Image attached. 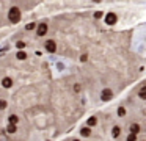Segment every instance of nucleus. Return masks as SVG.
<instances>
[{
	"mask_svg": "<svg viewBox=\"0 0 146 141\" xmlns=\"http://www.w3.org/2000/svg\"><path fill=\"white\" fill-rule=\"evenodd\" d=\"M119 133H121V129H119L118 126H115V127L112 129V135H113V138H118V136H119Z\"/></svg>",
	"mask_w": 146,
	"mask_h": 141,
	"instance_id": "10",
	"label": "nucleus"
},
{
	"mask_svg": "<svg viewBox=\"0 0 146 141\" xmlns=\"http://www.w3.org/2000/svg\"><path fill=\"white\" fill-rule=\"evenodd\" d=\"M80 133H82L83 136H90V135H91V130H90V127H82Z\"/></svg>",
	"mask_w": 146,
	"mask_h": 141,
	"instance_id": "11",
	"label": "nucleus"
},
{
	"mask_svg": "<svg viewBox=\"0 0 146 141\" xmlns=\"http://www.w3.org/2000/svg\"><path fill=\"white\" fill-rule=\"evenodd\" d=\"M33 28H36V24L35 22H30V24L25 25V30H33Z\"/></svg>",
	"mask_w": 146,
	"mask_h": 141,
	"instance_id": "13",
	"label": "nucleus"
},
{
	"mask_svg": "<svg viewBox=\"0 0 146 141\" xmlns=\"http://www.w3.org/2000/svg\"><path fill=\"white\" fill-rule=\"evenodd\" d=\"M6 132H8V133H16V126H10V124H8V126H6Z\"/></svg>",
	"mask_w": 146,
	"mask_h": 141,
	"instance_id": "12",
	"label": "nucleus"
},
{
	"mask_svg": "<svg viewBox=\"0 0 146 141\" xmlns=\"http://www.w3.org/2000/svg\"><path fill=\"white\" fill-rule=\"evenodd\" d=\"M6 105H8V104H6V100L0 99V110H5V108H6Z\"/></svg>",
	"mask_w": 146,
	"mask_h": 141,
	"instance_id": "14",
	"label": "nucleus"
},
{
	"mask_svg": "<svg viewBox=\"0 0 146 141\" xmlns=\"http://www.w3.org/2000/svg\"><path fill=\"white\" fill-rule=\"evenodd\" d=\"M80 89H82V86H80L79 83H75V85H74V91H75V93H79Z\"/></svg>",
	"mask_w": 146,
	"mask_h": 141,
	"instance_id": "20",
	"label": "nucleus"
},
{
	"mask_svg": "<svg viewBox=\"0 0 146 141\" xmlns=\"http://www.w3.org/2000/svg\"><path fill=\"white\" fill-rule=\"evenodd\" d=\"M87 60H88V55H87V53H83V55L80 56V61H87Z\"/></svg>",
	"mask_w": 146,
	"mask_h": 141,
	"instance_id": "21",
	"label": "nucleus"
},
{
	"mask_svg": "<svg viewBox=\"0 0 146 141\" xmlns=\"http://www.w3.org/2000/svg\"><path fill=\"white\" fill-rule=\"evenodd\" d=\"M112 96H113V93H112L110 89H104V91L101 93V99L104 100V102H107V100H110V99H112Z\"/></svg>",
	"mask_w": 146,
	"mask_h": 141,
	"instance_id": "5",
	"label": "nucleus"
},
{
	"mask_svg": "<svg viewBox=\"0 0 146 141\" xmlns=\"http://www.w3.org/2000/svg\"><path fill=\"white\" fill-rule=\"evenodd\" d=\"M46 50L47 52H50V53H53L55 50H57V44H55V41H52V39H49V41H46Z\"/></svg>",
	"mask_w": 146,
	"mask_h": 141,
	"instance_id": "3",
	"label": "nucleus"
},
{
	"mask_svg": "<svg viewBox=\"0 0 146 141\" xmlns=\"http://www.w3.org/2000/svg\"><path fill=\"white\" fill-rule=\"evenodd\" d=\"M130 133H132V135L140 133V126H138V124H132V126H130Z\"/></svg>",
	"mask_w": 146,
	"mask_h": 141,
	"instance_id": "9",
	"label": "nucleus"
},
{
	"mask_svg": "<svg viewBox=\"0 0 146 141\" xmlns=\"http://www.w3.org/2000/svg\"><path fill=\"white\" fill-rule=\"evenodd\" d=\"M118 114L119 116H124V114H126V110H124V108H118Z\"/></svg>",
	"mask_w": 146,
	"mask_h": 141,
	"instance_id": "19",
	"label": "nucleus"
},
{
	"mask_svg": "<svg viewBox=\"0 0 146 141\" xmlns=\"http://www.w3.org/2000/svg\"><path fill=\"white\" fill-rule=\"evenodd\" d=\"M72 141H80V139H72Z\"/></svg>",
	"mask_w": 146,
	"mask_h": 141,
	"instance_id": "22",
	"label": "nucleus"
},
{
	"mask_svg": "<svg viewBox=\"0 0 146 141\" xmlns=\"http://www.w3.org/2000/svg\"><path fill=\"white\" fill-rule=\"evenodd\" d=\"M8 19H10V21H11L13 24L19 22V21H20V10H19L17 6L10 8V11H8Z\"/></svg>",
	"mask_w": 146,
	"mask_h": 141,
	"instance_id": "1",
	"label": "nucleus"
},
{
	"mask_svg": "<svg viewBox=\"0 0 146 141\" xmlns=\"http://www.w3.org/2000/svg\"><path fill=\"white\" fill-rule=\"evenodd\" d=\"M16 46H17V49H24V47H25V43H22V41H19V43H17Z\"/></svg>",
	"mask_w": 146,
	"mask_h": 141,
	"instance_id": "18",
	"label": "nucleus"
},
{
	"mask_svg": "<svg viewBox=\"0 0 146 141\" xmlns=\"http://www.w3.org/2000/svg\"><path fill=\"white\" fill-rule=\"evenodd\" d=\"M87 124H88V127H93V126H96V124H97V118H96V116H91V118H88Z\"/></svg>",
	"mask_w": 146,
	"mask_h": 141,
	"instance_id": "8",
	"label": "nucleus"
},
{
	"mask_svg": "<svg viewBox=\"0 0 146 141\" xmlns=\"http://www.w3.org/2000/svg\"><path fill=\"white\" fill-rule=\"evenodd\" d=\"M36 33H38V36H44V35L47 33V24H46V22H41V24L36 27Z\"/></svg>",
	"mask_w": 146,
	"mask_h": 141,
	"instance_id": "2",
	"label": "nucleus"
},
{
	"mask_svg": "<svg viewBox=\"0 0 146 141\" xmlns=\"http://www.w3.org/2000/svg\"><path fill=\"white\" fill-rule=\"evenodd\" d=\"M126 141H137V135L129 133V136H127V139H126Z\"/></svg>",
	"mask_w": 146,
	"mask_h": 141,
	"instance_id": "15",
	"label": "nucleus"
},
{
	"mask_svg": "<svg viewBox=\"0 0 146 141\" xmlns=\"http://www.w3.org/2000/svg\"><path fill=\"white\" fill-rule=\"evenodd\" d=\"M17 58H19V60H25V58H27L25 52H19V53H17Z\"/></svg>",
	"mask_w": 146,
	"mask_h": 141,
	"instance_id": "16",
	"label": "nucleus"
},
{
	"mask_svg": "<svg viewBox=\"0 0 146 141\" xmlns=\"http://www.w3.org/2000/svg\"><path fill=\"white\" fill-rule=\"evenodd\" d=\"M17 122H19V118H17L16 114H11V116L8 118V124H10V126H16Z\"/></svg>",
	"mask_w": 146,
	"mask_h": 141,
	"instance_id": "6",
	"label": "nucleus"
},
{
	"mask_svg": "<svg viewBox=\"0 0 146 141\" xmlns=\"http://www.w3.org/2000/svg\"><path fill=\"white\" fill-rule=\"evenodd\" d=\"M116 14L115 13H109V14H105V22L109 24V25H113L115 22H116Z\"/></svg>",
	"mask_w": 146,
	"mask_h": 141,
	"instance_id": "4",
	"label": "nucleus"
},
{
	"mask_svg": "<svg viewBox=\"0 0 146 141\" xmlns=\"http://www.w3.org/2000/svg\"><path fill=\"white\" fill-rule=\"evenodd\" d=\"M2 85H3L5 88H11V85H13V80H11L10 77H5V78L2 80Z\"/></svg>",
	"mask_w": 146,
	"mask_h": 141,
	"instance_id": "7",
	"label": "nucleus"
},
{
	"mask_svg": "<svg viewBox=\"0 0 146 141\" xmlns=\"http://www.w3.org/2000/svg\"><path fill=\"white\" fill-rule=\"evenodd\" d=\"M138 96H140V99H144V97H146V93H144V88H141V89H140V94H138Z\"/></svg>",
	"mask_w": 146,
	"mask_h": 141,
	"instance_id": "17",
	"label": "nucleus"
}]
</instances>
